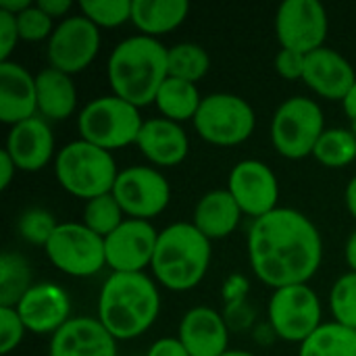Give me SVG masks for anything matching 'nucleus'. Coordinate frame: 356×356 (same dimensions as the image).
Wrapping results in <instances>:
<instances>
[{
    "instance_id": "nucleus-12",
    "label": "nucleus",
    "mask_w": 356,
    "mask_h": 356,
    "mask_svg": "<svg viewBox=\"0 0 356 356\" xmlns=\"http://www.w3.org/2000/svg\"><path fill=\"white\" fill-rule=\"evenodd\" d=\"M100 44V29L92 21H88L83 15H69L56 23L46 44L48 67L67 75L81 73L94 63Z\"/></svg>"
},
{
    "instance_id": "nucleus-42",
    "label": "nucleus",
    "mask_w": 356,
    "mask_h": 356,
    "mask_svg": "<svg viewBox=\"0 0 356 356\" xmlns=\"http://www.w3.org/2000/svg\"><path fill=\"white\" fill-rule=\"evenodd\" d=\"M19 169H17V165H15V161L8 156V152L2 148L0 150V190H6L8 186H10V181H13V177H15V173H17Z\"/></svg>"
},
{
    "instance_id": "nucleus-1",
    "label": "nucleus",
    "mask_w": 356,
    "mask_h": 356,
    "mask_svg": "<svg viewBox=\"0 0 356 356\" xmlns=\"http://www.w3.org/2000/svg\"><path fill=\"white\" fill-rule=\"evenodd\" d=\"M248 261L254 275L273 290L309 284L321 267L323 240L305 213L280 207L252 221Z\"/></svg>"
},
{
    "instance_id": "nucleus-28",
    "label": "nucleus",
    "mask_w": 356,
    "mask_h": 356,
    "mask_svg": "<svg viewBox=\"0 0 356 356\" xmlns=\"http://www.w3.org/2000/svg\"><path fill=\"white\" fill-rule=\"evenodd\" d=\"M33 273L25 257L19 252H2L0 257V307H17L31 290Z\"/></svg>"
},
{
    "instance_id": "nucleus-7",
    "label": "nucleus",
    "mask_w": 356,
    "mask_h": 356,
    "mask_svg": "<svg viewBox=\"0 0 356 356\" xmlns=\"http://www.w3.org/2000/svg\"><path fill=\"white\" fill-rule=\"evenodd\" d=\"M325 129V117L317 100L292 96L277 106L271 119V144L284 159L300 161L313 154Z\"/></svg>"
},
{
    "instance_id": "nucleus-36",
    "label": "nucleus",
    "mask_w": 356,
    "mask_h": 356,
    "mask_svg": "<svg viewBox=\"0 0 356 356\" xmlns=\"http://www.w3.org/2000/svg\"><path fill=\"white\" fill-rule=\"evenodd\" d=\"M27 327L23 325L17 309L0 307V353L10 355L25 338Z\"/></svg>"
},
{
    "instance_id": "nucleus-4",
    "label": "nucleus",
    "mask_w": 356,
    "mask_h": 356,
    "mask_svg": "<svg viewBox=\"0 0 356 356\" xmlns=\"http://www.w3.org/2000/svg\"><path fill=\"white\" fill-rule=\"evenodd\" d=\"M211 240L192 223H171L159 232L152 277L171 292L194 290L211 267Z\"/></svg>"
},
{
    "instance_id": "nucleus-32",
    "label": "nucleus",
    "mask_w": 356,
    "mask_h": 356,
    "mask_svg": "<svg viewBox=\"0 0 356 356\" xmlns=\"http://www.w3.org/2000/svg\"><path fill=\"white\" fill-rule=\"evenodd\" d=\"M79 10L98 29H113L131 21V0H81Z\"/></svg>"
},
{
    "instance_id": "nucleus-9",
    "label": "nucleus",
    "mask_w": 356,
    "mask_h": 356,
    "mask_svg": "<svg viewBox=\"0 0 356 356\" xmlns=\"http://www.w3.org/2000/svg\"><path fill=\"white\" fill-rule=\"evenodd\" d=\"M44 252L60 273L71 277H92L106 267L104 238L83 223H58Z\"/></svg>"
},
{
    "instance_id": "nucleus-19",
    "label": "nucleus",
    "mask_w": 356,
    "mask_h": 356,
    "mask_svg": "<svg viewBox=\"0 0 356 356\" xmlns=\"http://www.w3.org/2000/svg\"><path fill=\"white\" fill-rule=\"evenodd\" d=\"M302 81L321 98L344 100L348 90L355 86L356 71L350 60L334 48H319L307 54V67Z\"/></svg>"
},
{
    "instance_id": "nucleus-37",
    "label": "nucleus",
    "mask_w": 356,
    "mask_h": 356,
    "mask_svg": "<svg viewBox=\"0 0 356 356\" xmlns=\"http://www.w3.org/2000/svg\"><path fill=\"white\" fill-rule=\"evenodd\" d=\"M273 67H275L277 75L284 79H290V81L302 79L305 67H307V54L296 52V50H288V48H280V52L275 54Z\"/></svg>"
},
{
    "instance_id": "nucleus-29",
    "label": "nucleus",
    "mask_w": 356,
    "mask_h": 356,
    "mask_svg": "<svg viewBox=\"0 0 356 356\" xmlns=\"http://www.w3.org/2000/svg\"><path fill=\"white\" fill-rule=\"evenodd\" d=\"M211 69V56L204 46L196 42H179L167 50L169 77L198 83Z\"/></svg>"
},
{
    "instance_id": "nucleus-33",
    "label": "nucleus",
    "mask_w": 356,
    "mask_h": 356,
    "mask_svg": "<svg viewBox=\"0 0 356 356\" xmlns=\"http://www.w3.org/2000/svg\"><path fill=\"white\" fill-rule=\"evenodd\" d=\"M330 309L334 321L356 332V273L348 271L336 280L330 292Z\"/></svg>"
},
{
    "instance_id": "nucleus-31",
    "label": "nucleus",
    "mask_w": 356,
    "mask_h": 356,
    "mask_svg": "<svg viewBox=\"0 0 356 356\" xmlns=\"http://www.w3.org/2000/svg\"><path fill=\"white\" fill-rule=\"evenodd\" d=\"M123 221H125V213H123L121 204L117 202V198L113 196V192L96 196V198L88 200L83 207L81 223L100 238L111 236Z\"/></svg>"
},
{
    "instance_id": "nucleus-41",
    "label": "nucleus",
    "mask_w": 356,
    "mask_h": 356,
    "mask_svg": "<svg viewBox=\"0 0 356 356\" xmlns=\"http://www.w3.org/2000/svg\"><path fill=\"white\" fill-rule=\"evenodd\" d=\"M246 290H248L246 280H244V277H240V275H234V277H229V280H227V284H225V298H227L232 305L242 302V300H244V296H246Z\"/></svg>"
},
{
    "instance_id": "nucleus-17",
    "label": "nucleus",
    "mask_w": 356,
    "mask_h": 356,
    "mask_svg": "<svg viewBox=\"0 0 356 356\" xmlns=\"http://www.w3.org/2000/svg\"><path fill=\"white\" fill-rule=\"evenodd\" d=\"M4 150L15 161L19 171L25 173L42 171L52 159H56L54 134L50 123L40 115H35L23 123L13 125L6 136Z\"/></svg>"
},
{
    "instance_id": "nucleus-43",
    "label": "nucleus",
    "mask_w": 356,
    "mask_h": 356,
    "mask_svg": "<svg viewBox=\"0 0 356 356\" xmlns=\"http://www.w3.org/2000/svg\"><path fill=\"white\" fill-rule=\"evenodd\" d=\"M342 108H344V115L348 117V121L353 123V131H356V81L355 86L348 90V94L344 96L342 100Z\"/></svg>"
},
{
    "instance_id": "nucleus-45",
    "label": "nucleus",
    "mask_w": 356,
    "mask_h": 356,
    "mask_svg": "<svg viewBox=\"0 0 356 356\" xmlns=\"http://www.w3.org/2000/svg\"><path fill=\"white\" fill-rule=\"evenodd\" d=\"M344 257H346V263H348L350 271H355L356 273V229L348 236V240H346Z\"/></svg>"
},
{
    "instance_id": "nucleus-47",
    "label": "nucleus",
    "mask_w": 356,
    "mask_h": 356,
    "mask_svg": "<svg viewBox=\"0 0 356 356\" xmlns=\"http://www.w3.org/2000/svg\"><path fill=\"white\" fill-rule=\"evenodd\" d=\"M223 356H254L252 353H246V350H227Z\"/></svg>"
},
{
    "instance_id": "nucleus-22",
    "label": "nucleus",
    "mask_w": 356,
    "mask_h": 356,
    "mask_svg": "<svg viewBox=\"0 0 356 356\" xmlns=\"http://www.w3.org/2000/svg\"><path fill=\"white\" fill-rule=\"evenodd\" d=\"M136 146L156 167H175L186 161L190 150L188 134L179 123L165 117L144 121Z\"/></svg>"
},
{
    "instance_id": "nucleus-5",
    "label": "nucleus",
    "mask_w": 356,
    "mask_h": 356,
    "mask_svg": "<svg viewBox=\"0 0 356 356\" xmlns=\"http://www.w3.org/2000/svg\"><path fill=\"white\" fill-rule=\"evenodd\" d=\"M54 175L65 192L88 202L113 192L119 169L113 152L79 138L56 152Z\"/></svg>"
},
{
    "instance_id": "nucleus-38",
    "label": "nucleus",
    "mask_w": 356,
    "mask_h": 356,
    "mask_svg": "<svg viewBox=\"0 0 356 356\" xmlns=\"http://www.w3.org/2000/svg\"><path fill=\"white\" fill-rule=\"evenodd\" d=\"M19 27H17V19L10 13L0 10V63L10 60V54L19 42Z\"/></svg>"
},
{
    "instance_id": "nucleus-46",
    "label": "nucleus",
    "mask_w": 356,
    "mask_h": 356,
    "mask_svg": "<svg viewBox=\"0 0 356 356\" xmlns=\"http://www.w3.org/2000/svg\"><path fill=\"white\" fill-rule=\"evenodd\" d=\"M344 200H346V209L348 213L356 219V175L348 181L346 186V192H344Z\"/></svg>"
},
{
    "instance_id": "nucleus-40",
    "label": "nucleus",
    "mask_w": 356,
    "mask_h": 356,
    "mask_svg": "<svg viewBox=\"0 0 356 356\" xmlns=\"http://www.w3.org/2000/svg\"><path fill=\"white\" fill-rule=\"evenodd\" d=\"M50 19H67L65 15L73 8V2L71 0H40L35 2Z\"/></svg>"
},
{
    "instance_id": "nucleus-14",
    "label": "nucleus",
    "mask_w": 356,
    "mask_h": 356,
    "mask_svg": "<svg viewBox=\"0 0 356 356\" xmlns=\"http://www.w3.org/2000/svg\"><path fill=\"white\" fill-rule=\"evenodd\" d=\"M227 190L244 215L261 219L273 213L280 200V181L271 167L257 159L240 161L227 177Z\"/></svg>"
},
{
    "instance_id": "nucleus-39",
    "label": "nucleus",
    "mask_w": 356,
    "mask_h": 356,
    "mask_svg": "<svg viewBox=\"0 0 356 356\" xmlns=\"http://www.w3.org/2000/svg\"><path fill=\"white\" fill-rule=\"evenodd\" d=\"M146 356H190V353L177 338H161L148 348Z\"/></svg>"
},
{
    "instance_id": "nucleus-25",
    "label": "nucleus",
    "mask_w": 356,
    "mask_h": 356,
    "mask_svg": "<svg viewBox=\"0 0 356 356\" xmlns=\"http://www.w3.org/2000/svg\"><path fill=\"white\" fill-rule=\"evenodd\" d=\"M190 13L188 0H131V23L148 38L177 29Z\"/></svg>"
},
{
    "instance_id": "nucleus-15",
    "label": "nucleus",
    "mask_w": 356,
    "mask_h": 356,
    "mask_svg": "<svg viewBox=\"0 0 356 356\" xmlns=\"http://www.w3.org/2000/svg\"><path fill=\"white\" fill-rule=\"evenodd\" d=\"M159 232L150 221L125 219L111 236L104 238L106 267L113 273H144L152 265Z\"/></svg>"
},
{
    "instance_id": "nucleus-26",
    "label": "nucleus",
    "mask_w": 356,
    "mask_h": 356,
    "mask_svg": "<svg viewBox=\"0 0 356 356\" xmlns=\"http://www.w3.org/2000/svg\"><path fill=\"white\" fill-rule=\"evenodd\" d=\"M202 98L204 96H200L196 83L167 77L156 92L154 104L165 119L181 125L184 121H194V117L202 104Z\"/></svg>"
},
{
    "instance_id": "nucleus-35",
    "label": "nucleus",
    "mask_w": 356,
    "mask_h": 356,
    "mask_svg": "<svg viewBox=\"0 0 356 356\" xmlns=\"http://www.w3.org/2000/svg\"><path fill=\"white\" fill-rule=\"evenodd\" d=\"M17 27H19V38L23 42H42V40H50L52 31H54V19H50L35 2L25 8L23 13H19L17 17Z\"/></svg>"
},
{
    "instance_id": "nucleus-8",
    "label": "nucleus",
    "mask_w": 356,
    "mask_h": 356,
    "mask_svg": "<svg viewBox=\"0 0 356 356\" xmlns=\"http://www.w3.org/2000/svg\"><path fill=\"white\" fill-rule=\"evenodd\" d=\"M192 123L204 142L229 148L246 142L252 136L257 127V115L242 96L217 92L202 98Z\"/></svg>"
},
{
    "instance_id": "nucleus-16",
    "label": "nucleus",
    "mask_w": 356,
    "mask_h": 356,
    "mask_svg": "<svg viewBox=\"0 0 356 356\" xmlns=\"http://www.w3.org/2000/svg\"><path fill=\"white\" fill-rule=\"evenodd\" d=\"M15 309L27 332L38 336H54L71 319L69 294L63 286L54 282L33 284Z\"/></svg>"
},
{
    "instance_id": "nucleus-20",
    "label": "nucleus",
    "mask_w": 356,
    "mask_h": 356,
    "mask_svg": "<svg viewBox=\"0 0 356 356\" xmlns=\"http://www.w3.org/2000/svg\"><path fill=\"white\" fill-rule=\"evenodd\" d=\"M48 356H117V340L94 317H71L52 338Z\"/></svg>"
},
{
    "instance_id": "nucleus-44",
    "label": "nucleus",
    "mask_w": 356,
    "mask_h": 356,
    "mask_svg": "<svg viewBox=\"0 0 356 356\" xmlns=\"http://www.w3.org/2000/svg\"><path fill=\"white\" fill-rule=\"evenodd\" d=\"M33 2H29V0H0V10H4V13H10V15H19V13H23L25 8H29Z\"/></svg>"
},
{
    "instance_id": "nucleus-13",
    "label": "nucleus",
    "mask_w": 356,
    "mask_h": 356,
    "mask_svg": "<svg viewBox=\"0 0 356 356\" xmlns=\"http://www.w3.org/2000/svg\"><path fill=\"white\" fill-rule=\"evenodd\" d=\"M330 17L317 0H286L275 13V35L282 48L311 54L325 46Z\"/></svg>"
},
{
    "instance_id": "nucleus-11",
    "label": "nucleus",
    "mask_w": 356,
    "mask_h": 356,
    "mask_svg": "<svg viewBox=\"0 0 356 356\" xmlns=\"http://www.w3.org/2000/svg\"><path fill=\"white\" fill-rule=\"evenodd\" d=\"M113 196L121 204L127 219L150 221L169 207L171 186L159 169L136 165L119 171L113 186Z\"/></svg>"
},
{
    "instance_id": "nucleus-34",
    "label": "nucleus",
    "mask_w": 356,
    "mask_h": 356,
    "mask_svg": "<svg viewBox=\"0 0 356 356\" xmlns=\"http://www.w3.org/2000/svg\"><path fill=\"white\" fill-rule=\"evenodd\" d=\"M56 227H58V223H56L54 215L46 209H40V207H31V209L23 211L19 221H17L19 236L25 242L42 246V248L48 244V240L52 238Z\"/></svg>"
},
{
    "instance_id": "nucleus-27",
    "label": "nucleus",
    "mask_w": 356,
    "mask_h": 356,
    "mask_svg": "<svg viewBox=\"0 0 356 356\" xmlns=\"http://www.w3.org/2000/svg\"><path fill=\"white\" fill-rule=\"evenodd\" d=\"M298 356H356V332L336 321L323 323L300 344Z\"/></svg>"
},
{
    "instance_id": "nucleus-2",
    "label": "nucleus",
    "mask_w": 356,
    "mask_h": 356,
    "mask_svg": "<svg viewBox=\"0 0 356 356\" xmlns=\"http://www.w3.org/2000/svg\"><path fill=\"white\" fill-rule=\"evenodd\" d=\"M161 313V294L146 273H111L100 288L98 321L117 340L146 334Z\"/></svg>"
},
{
    "instance_id": "nucleus-24",
    "label": "nucleus",
    "mask_w": 356,
    "mask_h": 356,
    "mask_svg": "<svg viewBox=\"0 0 356 356\" xmlns=\"http://www.w3.org/2000/svg\"><path fill=\"white\" fill-rule=\"evenodd\" d=\"M38 115L46 121H65L77 108V88L73 75L46 67L35 75Z\"/></svg>"
},
{
    "instance_id": "nucleus-3",
    "label": "nucleus",
    "mask_w": 356,
    "mask_h": 356,
    "mask_svg": "<svg viewBox=\"0 0 356 356\" xmlns=\"http://www.w3.org/2000/svg\"><path fill=\"white\" fill-rule=\"evenodd\" d=\"M167 50L156 38L142 33L119 42L106 63L113 94L138 108L154 104L159 88L169 77Z\"/></svg>"
},
{
    "instance_id": "nucleus-23",
    "label": "nucleus",
    "mask_w": 356,
    "mask_h": 356,
    "mask_svg": "<svg viewBox=\"0 0 356 356\" xmlns=\"http://www.w3.org/2000/svg\"><path fill=\"white\" fill-rule=\"evenodd\" d=\"M242 215V209L238 207L227 188L211 190L196 202L192 213V225L211 242L225 240L238 229Z\"/></svg>"
},
{
    "instance_id": "nucleus-10",
    "label": "nucleus",
    "mask_w": 356,
    "mask_h": 356,
    "mask_svg": "<svg viewBox=\"0 0 356 356\" xmlns=\"http://www.w3.org/2000/svg\"><path fill=\"white\" fill-rule=\"evenodd\" d=\"M269 325L286 342L302 344L321 325V300L309 284L273 290L269 300Z\"/></svg>"
},
{
    "instance_id": "nucleus-6",
    "label": "nucleus",
    "mask_w": 356,
    "mask_h": 356,
    "mask_svg": "<svg viewBox=\"0 0 356 356\" xmlns=\"http://www.w3.org/2000/svg\"><path fill=\"white\" fill-rule=\"evenodd\" d=\"M142 125L140 108L115 94L90 100L77 115L81 140L108 152L136 144Z\"/></svg>"
},
{
    "instance_id": "nucleus-21",
    "label": "nucleus",
    "mask_w": 356,
    "mask_h": 356,
    "mask_svg": "<svg viewBox=\"0 0 356 356\" xmlns=\"http://www.w3.org/2000/svg\"><path fill=\"white\" fill-rule=\"evenodd\" d=\"M35 115V77L15 60L0 63V121L13 127Z\"/></svg>"
},
{
    "instance_id": "nucleus-30",
    "label": "nucleus",
    "mask_w": 356,
    "mask_h": 356,
    "mask_svg": "<svg viewBox=\"0 0 356 356\" xmlns=\"http://www.w3.org/2000/svg\"><path fill=\"white\" fill-rule=\"evenodd\" d=\"M313 156L327 169H344L356 161V131L348 127H330L319 138Z\"/></svg>"
},
{
    "instance_id": "nucleus-18",
    "label": "nucleus",
    "mask_w": 356,
    "mask_h": 356,
    "mask_svg": "<svg viewBox=\"0 0 356 356\" xmlns=\"http://www.w3.org/2000/svg\"><path fill=\"white\" fill-rule=\"evenodd\" d=\"M177 340L190 356H223L229 350V325L215 309L194 307L181 317Z\"/></svg>"
}]
</instances>
